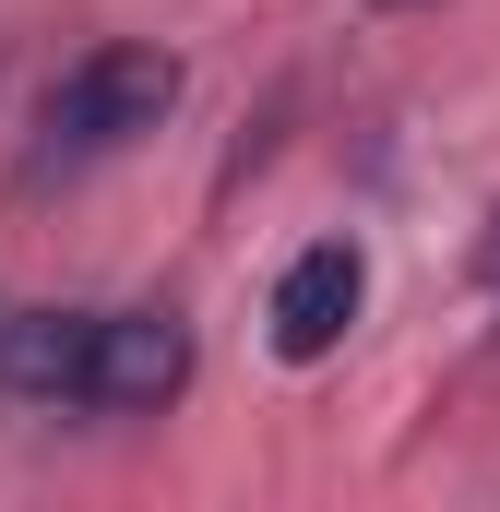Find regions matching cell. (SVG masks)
I'll return each instance as SVG.
<instances>
[{"mask_svg": "<svg viewBox=\"0 0 500 512\" xmlns=\"http://www.w3.org/2000/svg\"><path fill=\"white\" fill-rule=\"evenodd\" d=\"M179 382H191V334L167 310H96V370H84L96 417H155Z\"/></svg>", "mask_w": 500, "mask_h": 512, "instance_id": "7a4b0ae2", "label": "cell"}, {"mask_svg": "<svg viewBox=\"0 0 500 512\" xmlns=\"http://www.w3.org/2000/svg\"><path fill=\"white\" fill-rule=\"evenodd\" d=\"M84 370H96V310H24V322H0V382L24 405H84Z\"/></svg>", "mask_w": 500, "mask_h": 512, "instance_id": "277c9868", "label": "cell"}, {"mask_svg": "<svg viewBox=\"0 0 500 512\" xmlns=\"http://www.w3.org/2000/svg\"><path fill=\"white\" fill-rule=\"evenodd\" d=\"M358 298H370V262L346 251V239H322V251H298L274 274V358H334V334L358 322Z\"/></svg>", "mask_w": 500, "mask_h": 512, "instance_id": "3957f363", "label": "cell"}, {"mask_svg": "<svg viewBox=\"0 0 500 512\" xmlns=\"http://www.w3.org/2000/svg\"><path fill=\"white\" fill-rule=\"evenodd\" d=\"M167 108H179V60L167 48H84L48 84V108H36V179H72V167L131 155Z\"/></svg>", "mask_w": 500, "mask_h": 512, "instance_id": "6da1fadb", "label": "cell"}]
</instances>
